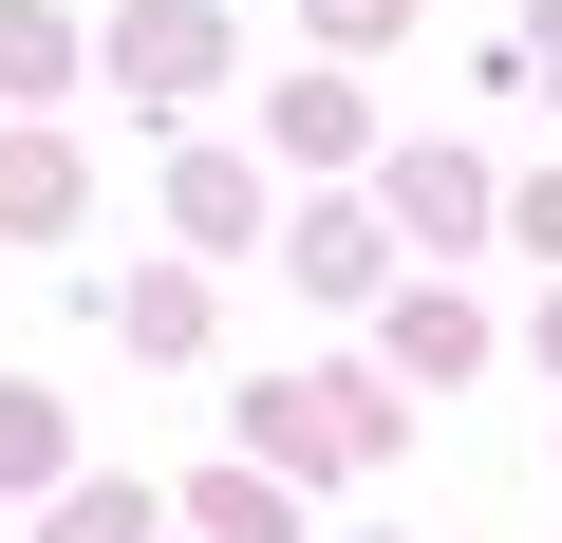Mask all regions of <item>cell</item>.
<instances>
[{
  "instance_id": "3957f363",
  "label": "cell",
  "mask_w": 562,
  "mask_h": 543,
  "mask_svg": "<svg viewBox=\"0 0 562 543\" xmlns=\"http://www.w3.org/2000/svg\"><path fill=\"white\" fill-rule=\"evenodd\" d=\"M57 543H132V506H113V487H94V506H57Z\"/></svg>"
},
{
  "instance_id": "7a4b0ae2",
  "label": "cell",
  "mask_w": 562,
  "mask_h": 543,
  "mask_svg": "<svg viewBox=\"0 0 562 543\" xmlns=\"http://www.w3.org/2000/svg\"><path fill=\"white\" fill-rule=\"evenodd\" d=\"M57 468V394H20V375H0V487H38Z\"/></svg>"
},
{
  "instance_id": "6da1fadb",
  "label": "cell",
  "mask_w": 562,
  "mask_h": 543,
  "mask_svg": "<svg viewBox=\"0 0 562 543\" xmlns=\"http://www.w3.org/2000/svg\"><path fill=\"white\" fill-rule=\"evenodd\" d=\"M76 206V150L57 132H0V225H57Z\"/></svg>"
}]
</instances>
